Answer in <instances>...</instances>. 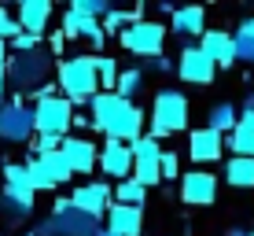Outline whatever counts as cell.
Here are the masks:
<instances>
[{"label": "cell", "mask_w": 254, "mask_h": 236, "mask_svg": "<svg viewBox=\"0 0 254 236\" xmlns=\"http://www.w3.org/2000/svg\"><path fill=\"white\" fill-rule=\"evenodd\" d=\"M92 129H100L107 141H122V144H136L144 137V122L147 115L136 107V103L122 100L118 92H96L92 103Z\"/></svg>", "instance_id": "6da1fadb"}, {"label": "cell", "mask_w": 254, "mask_h": 236, "mask_svg": "<svg viewBox=\"0 0 254 236\" xmlns=\"http://www.w3.org/2000/svg\"><path fill=\"white\" fill-rule=\"evenodd\" d=\"M15 19H19L22 33H37V37H45V30L52 22V4H48V0H22V4L15 7Z\"/></svg>", "instance_id": "ac0fdd59"}, {"label": "cell", "mask_w": 254, "mask_h": 236, "mask_svg": "<svg viewBox=\"0 0 254 236\" xmlns=\"http://www.w3.org/2000/svg\"><path fill=\"white\" fill-rule=\"evenodd\" d=\"M181 199L188 207H210L217 199V173L210 170H188L181 177Z\"/></svg>", "instance_id": "4fadbf2b"}, {"label": "cell", "mask_w": 254, "mask_h": 236, "mask_svg": "<svg viewBox=\"0 0 254 236\" xmlns=\"http://www.w3.org/2000/svg\"><path fill=\"white\" fill-rule=\"evenodd\" d=\"M133 177H136L144 188H155V185H162V166H159V162H136Z\"/></svg>", "instance_id": "f546056e"}, {"label": "cell", "mask_w": 254, "mask_h": 236, "mask_svg": "<svg viewBox=\"0 0 254 236\" xmlns=\"http://www.w3.org/2000/svg\"><path fill=\"white\" fill-rule=\"evenodd\" d=\"M147 122H151V137H159V141L162 137H173V133H185L188 129V96L181 89L155 92Z\"/></svg>", "instance_id": "3957f363"}, {"label": "cell", "mask_w": 254, "mask_h": 236, "mask_svg": "<svg viewBox=\"0 0 254 236\" xmlns=\"http://www.w3.org/2000/svg\"><path fill=\"white\" fill-rule=\"evenodd\" d=\"M22 236H37V233H22Z\"/></svg>", "instance_id": "ab89813d"}, {"label": "cell", "mask_w": 254, "mask_h": 236, "mask_svg": "<svg viewBox=\"0 0 254 236\" xmlns=\"http://www.w3.org/2000/svg\"><path fill=\"white\" fill-rule=\"evenodd\" d=\"M56 81L59 92L66 96L74 107H89L92 96L100 89V74H96V56H66L56 63Z\"/></svg>", "instance_id": "7a4b0ae2"}, {"label": "cell", "mask_w": 254, "mask_h": 236, "mask_svg": "<svg viewBox=\"0 0 254 236\" xmlns=\"http://www.w3.org/2000/svg\"><path fill=\"white\" fill-rule=\"evenodd\" d=\"M96 236H118V233H111V229H107V225H103V229H100V233H96Z\"/></svg>", "instance_id": "f35d334b"}, {"label": "cell", "mask_w": 254, "mask_h": 236, "mask_svg": "<svg viewBox=\"0 0 254 236\" xmlns=\"http://www.w3.org/2000/svg\"><path fill=\"white\" fill-rule=\"evenodd\" d=\"M63 155H66V162L74 166V173H92V170H100V148H96L89 137H77V133H70L66 141H63Z\"/></svg>", "instance_id": "2e32d148"}, {"label": "cell", "mask_w": 254, "mask_h": 236, "mask_svg": "<svg viewBox=\"0 0 254 236\" xmlns=\"http://www.w3.org/2000/svg\"><path fill=\"white\" fill-rule=\"evenodd\" d=\"M221 152H225V137L210 126H199L188 133V155L191 162H221Z\"/></svg>", "instance_id": "9a60e30c"}, {"label": "cell", "mask_w": 254, "mask_h": 236, "mask_svg": "<svg viewBox=\"0 0 254 236\" xmlns=\"http://www.w3.org/2000/svg\"><path fill=\"white\" fill-rule=\"evenodd\" d=\"M70 7H74L77 15H89V19H107V15L115 11L107 0H70Z\"/></svg>", "instance_id": "f1b7e54d"}, {"label": "cell", "mask_w": 254, "mask_h": 236, "mask_svg": "<svg viewBox=\"0 0 254 236\" xmlns=\"http://www.w3.org/2000/svg\"><path fill=\"white\" fill-rule=\"evenodd\" d=\"M225 236H251V229H240V225H236V229H229Z\"/></svg>", "instance_id": "74e56055"}, {"label": "cell", "mask_w": 254, "mask_h": 236, "mask_svg": "<svg viewBox=\"0 0 254 236\" xmlns=\"http://www.w3.org/2000/svg\"><path fill=\"white\" fill-rule=\"evenodd\" d=\"M206 126L217 129L221 137L236 133V126H240V107H236V103H229V100L214 103V107H210V115H206Z\"/></svg>", "instance_id": "7402d4cb"}, {"label": "cell", "mask_w": 254, "mask_h": 236, "mask_svg": "<svg viewBox=\"0 0 254 236\" xmlns=\"http://www.w3.org/2000/svg\"><path fill=\"white\" fill-rule=\"evenodd\" d=\"M22 33V26H19V19H15V11H7V7H0V37L11 45L15 37Z\"/></svg>", "instance_id": "4dcf8cb0"}, {"label": "cell", "mask_w": 254, "mask_h": 236, "mask_svg": "<svg viewBox=\"0 0 254 236\" xmlns=\"http://www.w3.org/2000/svg\"><path fill=\"white\" fill-rule=\"evenodd\" d=\"M74 207L81 214H89V218H107V211H111V203H115V188L107 185V181H85V185H77L74 188Z\"/></svg>", "instance_id": "8fae6325"}, {"label": "cell", "mask_w": 254, "mask_h": 236, "mask_svg": "<svg viewBox=\"0 0 254 236\" xmlns=\"http://www.w3.org/2000/svg\"><path fill=\"white\" fill-rule=\"evenodd\" d=\"M236 33H240V37H247V41H254V19H243Z\"/></svg>", "instance_id": "e575fe53"}, {"label": "cell", "mask_w": 254, "mask_h": 236, "mask_svg": "<svg viewBox=\"0 0 254 236\" xmlns=\"http://www.w3.org/2000/svg\"><path fill=\"white\" fill-rule=\"evenodd\" d=\"M37 137V118H33V103H26L19 92L0 107V141L4 144H33Z\"/></svg>", "instance_id": "277c9868"}, {"label": "cell", "mask_w": 254, "mask_h": 236, "mask_svg": "<svg viewBox=\"0 0 254 236\" xmlns=\"http://www.w3.org/2000/svg\"><path fill=\"white\" fill-rule=\"evenodd\" d=\"M170 33H177V37H203L206 33V7H199V4H185V7H177L173 11V19H170Z\"/></svg>", "instance_id": "d6986e66"}, {"label": "cell", "mask_w": 254, "mask_h": 236, "mask_svg": "<svg viewBox=\"0 0 254 236\" xmlns=\"http://www.w3.org/2000/svg\"><path fill=\"white\" fill-rule=\"evenodd\" d=\"M96 74H100V89L103 92H115L118 89V59H111V56H96Z\"/></svg>", "instance_id": "83f0119b"}, {"label": "cell", "mask_w": 254, "mask_h": 236, "mask_svg": "<svg viewBox=\"0 0 254 236\" xmlns=\"http://www.w3.org/2000/svg\"><path fill=\"white\" fill-rule=\"evenodd\" d=\"M7 59H11V45H7V41L0 37V63H7Z\"/></svg>", "instance_id": "8d00e7d4"}, {"label": "cell", "mask_w": 254, "mask_h": 236, "mask_svg": "<svg viewBox=\"0 0 254 236\" xmlns=\"http://www.w3.org/2000/svg\"><path fill=\"white\" fill-rule=\"evenodd\" d=\"M147 71H155V74H170V71H177V63H173L170 56H155V59H147Z\"/></svg>", "instance_id": "836d02e7"}, {"label": "cell", "mask_w": 254, "mask_h": 236, "mask_svg": "<svg viewBox=\"0 0 254 236\" xmlns=\"http://www.w3.org/2000/svg\"><path fill=\"white\" fill-rule=\"evenodd\" d=\"M162 181H181L185 173H181V159H177V152H166L162 155Z\"/></svg>", "instance_id": "1f68e13d"}, {"label": "cell", "mask_w": 254, "mask_h": 236, "mask_svg": "<svg viewBox=\"0 0 254 236\" xmlns=\"http://www.w3.org/2000/svg\"><path fill=\"white\" fill-rule=\"evenodd\" d=\"M4 89H7V63H0V107H4Z\"/></svg>", "instance_id": "d590c367"}, {"label": "cell", "mask_w": 254, "mask_h": 236, "mask_svg": "<svg viewBox=\"0 0 254 236\" xmlns=\"http://www.w3.org/2000/svg\"><path fill=\"white\" fill-rule=\"evenodd\" d=\"M251 236H254V229H251Z\"/></svg>", "instance_id": "60d3db41"}, {"label": "cell", "mask_w": 254, "mask_h": 236, "mask_svg": "<svg viewBox=\"0 0 254 236\" xmlns=\"http://www.w3.org/2000/svg\"><path fill=\"white\" fill-rule=\"evenodd\" d=\"M100 170H103V177H115L118 185L129 181L133 170H136L133 148L122 144V141H103V148H100Z\"/></svg>", "instance_id": "7c38bea8"}, {"label": "cell", "mask_w": 254, "mask_h": 236, "mask_svg": "<svg viewBox=\"0 0 254 236\" xmlns=\"http://www.w3.org/2000/svg\"><path fill=\"white\" fill-rule=\"evenodd\" d=\"M115 203H126V207H144L147 203V188L140 185L136 177L122 181V185H115Z\"/></svg>", "instance_id": "484cf974"}, {"label": "cell", "mask_w": 254, "mask_h": 236, "mask_svg": "<svg viewBox=\"0 0 254 236\" xmlns=\"http://www.w3.org/2000/svg\"><path fill=\"white\" fill-rule=\"evenodd\" d=\"M107 229L118 233V236H140V233H144V207L111 203V211H107Z\"/></svg>", "instance_id": "44dd1931"}, {"label": "cell", "mask_w": 254, "mask_h": 236, "mask_svg": "<svg viewBox=\"0 0 254 236\" xmlns=\"http://www.w3.org/2000/svg\"><path fill=\"white\" fill-rule=\"evenodd\" d=\"M140 89H144V67H133V71H122V78H118V96L122 100H129L133 103L136 96H140Z\"/></svg>", "instance_id": "4316f807"}, {"label": "cell", "mask_w": 254, "mask_h": 236, "mask_svg": "<svg viewBox=\"0 0 254 236\" xmlns=\"http://www.w3.org/2000/svg\"><path fill=\"white\" fill-rule=\"evenodd\" d=\"M199 48H203L206 56L217 63V71H229V67L240 63V52H236V33H225V30H206L203 37H199Z\"/></svg>", "instance_id": "5bb4252c"}, {"label": "cell", "mask_w": 254, "mask_h": 236, "mask_svg": "<svg viewBox=\"0 0 254 236\" xmlns=\"http://www.w3.org/2000/svg\"><path fill=\"white\" fill-rule=\"evenodd\" d=\"M103 225L96 222V218H89V214H81L74 207V211H66V214H52L48 222H41L37 229V236H96Z\"/></svg>", "instance_id": "30bf717a"}, {"label": "cell", "mask_w": 254, "mask_h": 236, "mask_svg": "<svg viewBox=\"0 0 254 236\" xmlns=\"http://www.w3.org/2000/svg\"><path fill=\"white\" fill-rule=\"evenodd\" d=\"M63 37L66 41H77V37H85V41H92L96 48L103 45V22L100 19H89V15H77L74 7H66L63 11Z\"/></svg>", "instance_id": "e0dca14e"}, {"label": "cell", "mask_w": 254, "mask_h": 236, "mask_svg": "<svg viewBox=\"0 0 254 236\" xmlns=\"http://www.w3.org/2000/svg\"><path fill=\"white\" fill-rule=\"evenodd\" d=\"M177 78L185 85H214L217 63L199 45H185V48H181V56H177Z\"/></svg>", "instance_id": "9c48e42d"}, {"label": "cell", "mask_w": 254, "mask_h": 236, "mask_svg": "<svg viewBox=\"0 0 254 236\" xmlns=\"http://www.w3.org/2000/svg\"><path fill=\"white\" fill-rule=\"evenodd\" d=\"M33 118H37V133L45 137H70V129H74V103L66 100V96H48V100H37L33 103Z\"/></svg>", "instance_id": "52a82bcc"}, {"label": "cell", "mask_w": 254, "mask_h": 236, "mask_svg": "<svg viewBox=\"0 0 254 236\" xmlns=\"http://www.w3.org/2000/svg\"><path fill=\"white\" fill-rule=\"evenodd\" d=\"M0 144H4V141H0Z\"/></svg>", "instance_id": "b9f144b4"}, {"label": "cell", "mask_w": 254, "mask_h": 236, "mask_svg": "<svg viewBox=\"0 0 254 236\" xmlns=\"http://www.w3.org/2000/svg\"><path fill=\"white\" fill-rule=\"evenodd\" d=\"M4 188L11 192L15 199H22V203L33 207V199H37V185H33V173L26 162H4Z\"/></svg>", "instance_id": "ffe728a7"}, {"label": "cell", "mask_w": 254, "mask_h": 236, "mask_svg": "<svg viewBox=\"0 0 254 236\" xmlns=\"http://www.w3.org/2000/svg\"><path fill=\"white\" fill-rule=\"evenodd\" d=\"M30 173H33V185L37 192H52L59 185H66L70 177H74V166L66 162L63 152H52V155H30Z\"/></svg>", "instance_id": "ba28073f"}, {"label": "cell", "mask_w": 254, "mask_h": 236, "mask_svg": "<svg viewBox=\"0 0 254 236\" xmlns=\"http://www.w3.org/2000/svg\"><path fill=\"white\" fill-rule=\"evenodd\" d=\"M129 148H133V159L136 162H162V155H166L162 141H159V137H151V133H144L136 144H129Z\"/></svg>", "instance_id": "d4e9b609"}, {"label": "cell", "mask_w": 254, "mask_h": 236, "mask_svg": "<svg viewBox=\"0 0 254 236\" xmlns=\"http://www.w3.org/2000/svg\"><path fill=\"white\" fill-rule=\"evenodd\" d=\"M225 148H229L232 155H243V159H254V129L251 126H236V133L225 137Z\"/></svg>", "instance_id": "cb8c5ba5"}, {"label": "cell", "mask_w": 254, "mask_h": 236, "mask_svg": "<svg viewBox=\"0 0 254 236\" xmlns=\"http://www.w3.org/2000/svg\"><path fill=\"white\" fill-rule=\"evenodd\" d=\"M48 71H52V56L48 48H37V52H11L7 59V81L15 89H41L48 81Z\"/></svg>", "instance_id": "5b68a950"}, {"label": "cell", "mask_w": 254, "mask_h": 236, "mask_svg": "<svg viewBox=\"0 0 254 236\" xmlns=\"http://www.w3.org/2000/svg\"><path fill=\"white\" fill-rule=\"evenodd\" d=\"M41 41L45 37H37V33H19V37L11 41V52H37Z\"/></svg>", "instance_id": "d6a6232c"}, {"label": "cell", "mask_w": 254, "mask_h": 236, "mask_svg": "<svg viewBox=\"0 0 254 236\" xmlns=\"http://www.w3.org/2000/svg\"><path fill=\"white\" fill-rule=\"evenodd\" d=\"M225 185H232V188H254V159L229 155V162H225Z\"/></svg>", "instance_id": "603a6c76"}, {"label": "cell", "mask_w": 254, "mask_h": 236, "mask_svg": "<svg viewBox=\"0 0 254 236\" xmlns=\"http://www.w3.org/2000/svg\"><path fill=\"white\" fill-rule=\"evenodd\" d=\"M166 33H170V30H166L162 22L144 19V22L126 26V30L118 33V41H122V48L133 52V56H140V59H155V56H162V52H166Z\"/></svg>", "instance_id": "8992f818"}]
</instances>
